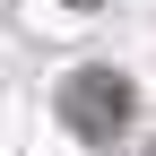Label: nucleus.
<instances>
[{
    "mask_svg": "<svg viewBox=\"0 0 156 156\" xmlns=\"http://www.w3.org/2000/svg\"><path fill=\"white\" fill-rule=\"evenodd\" d=\"M61 113H69V130H87V139H113V130L130 122V87H122V69H78L69 87H61Z\"/></svg>",
    "mask_w": 156,
    "mask_h": 156,
    "instance_id": "f257e3e1",
    "label": "nucleus"
},
{
    "mask_svg": "<svg viewBox=\"0 0 156 156\" xmlns=\"http://www.w3.org/2000/svg\"><path fill=\"white\" fill-rule=\"evenodd\" d=\"M61 9H104V0H61Z\"/></svg>",
    "mask_w": 156,
    "mask_h": 156,
    "instance_id": "f03ea898",
    "label": "nucleus"
},
{
    "mask_svg": "<svg viewBox=\"0 0 156 156\" xmlns=\"http://www.w3.org/2000/svg\"><path fill=\"white\" fill-rule=\"evenodd\" d=\"M147 156H156V147H147Z\"/></svg>",
    "mask_w": 156,
    "mask_h": 156,
    "instance_id": "7ed1b4c3",
    "label": "nucleus"
}]
</instances>
